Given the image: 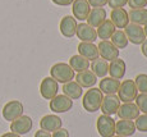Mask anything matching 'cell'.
I'll use <instances>...</instances> for the list:
<instances>
[{
  "instance_id": "cell-1",
  "label": "cell",
  "mask_w": 147,
  "mask_h": 137,
  "mask_svg": "<svg viewBox=\"0 0 147 137\" xmlns=\"http://www.w3.org/2000/svg\"><path fill=\"white\" fill-rule=\"evenodd\" d=\"M102 99H104V94L101 92L100 88L91 87L83 95L82 105H83V108H84V110H86V112L95 113V112H97V110H100Z\"/></svg>"
},
{
  "instance_id": "cell-2",
  "label": "cell",
  "mask_w": 147,
  "mask_h": 137,
  "mask_svg": "<svg viewBox=\"0 0 147 137\" xmlns=\"http://www.w3.org/2000/svg\"><path fill=\"white\" fill-rule=\"evenodd\" d=\"M74 71L70 68L68 63H56L50 69V77L55 79L58 83H67L74 79Z\"/></svg>"
},
{
  "instance_id": "cell-3",
  "label": "cell",
  "mask_w": 147,
  "mask_h": 137,
  "mask_svg": "<svg viewBox=\"0 0 147 137\" xmlns=\"http://www.w3.org/2000/svg\"><path fill=\"white\" fill-rule=\"evenodd\" d=\"M138 90L133 79H125L120 82L119 90H118V98L121 102H133L138 95Z\"/></svg>"
},
{
  "instance_id": "cell-4",
  "label": "cell",
  "mask_w": 147,
  "mask_h": 137,
  "mask_svg": "<svg viewBox=\"0 0 147 137\" xmlns=\"http://www.w3.org/2000/svg\"><path fill=\"white\" fill-rule=\"evenodd\" d=\"M3 118L8 122H13L21 115H23V104L19 100H10L3 106Z\"/></svg>"
},
{
  "instance_id": "cell-5",
  "label": "cell",
  "mask_w": 147,
  "mask_h": 137,
  "mask_svg": "<svg viewBox=\"0 0 147 137\" xmlns=\"http://www.w3.org/2000/svg\"><path fill=\"white\" fill-rule=\"evenodd\" d=\"M96 128L101 137H114L115 136V121L110 115H100L96 122Z\"/></svg>"
},
{
  "instance_id": "cell-6",
  "label": "cell",
  "mask_w": 147,
  "mask_h": 137,
  "mask_svg": "<svg viewBox=\"0 0 147 137\" xmlns=\"http://www.w3.org/2000/svg\"><path fill=\"white\" fill-rule=\"evenodd\" d=\"M124 33H125L128 41L133 45H141L147 39L142 26L134 23H128V26L124 28Z\"/></svg>"
},
{
  "instance_id": "cell-7",
  "label": "cell",
  "mask_w": 147,
  "mask_h": 137,
  "mask_svg": "<svg viewBox=\"0 0 147 137\" xmlns=\"http://www.w3.org/2000/svg\"><path fill=\"white\" fill-rule=\"evenodd\" d=\"M49 106H50V110L56 114L67 113L73 108V100L65 96L64 94L63 95H56L55 98L50 100Z\"/></svg>"
},
{
  "instance_id": "cell-8",
  "label": "cell",
  "mask_w": 147,
  "mask_h": 137,
  "mask_svg": "<svg viewBox=\"0 0 147 137\" xmlns=\"http://www.w3.org/2000/svg\"><path fill=\"white\" fill-rule=\"evenodd\" d=\"M32 127H33V122L31 119V117L28 115H21L16 121L10 122V131L19 136L27 135L32 130Z\"/></svg>"
},
{
  "instance_id": "cell-9",
  "label": "cell",
  "mask_w": 147,
  "mask_h": 137,
  "mask_svg": "<svg viewBox=\"0 0 147 137\" xmlns=\"http://www.w3.org/2000/svg\"><path fill=\"white\" fill-rule=\"evenodd\" d=\"M59 83L51 77H45L40 85V94L45 100H51L58 95Z\"/></svg>"
},
{
  "instance_id": "cell-10",
  "label": "cell",
  "mask_w": 147,
  "mask_h": 137,
  "mask_svg": "<svg viewBox=\"0 0 147 137\" xmlns=\"http://www.w3.org/2000/svg\"><path fill=\"white\" fill-rule=\"evenodd\" d=\"M120 104H121V101L117 95H106V96H104V99H102L100 110L102 112V114H105V115L111 117L118 113Z\"/></svg>"
},
{
  "instance_id": "cell-11",
  "label": "cell",
  "mask_w": 147,
  "mask_h": 137,
  "mask_svg": "<svg viewBox=\"0 0 147 137\" xmlns=\"http://www.w3.org/2000/svg\"><path fill=\"white\" fill-rule=\"evenodd\" d=\"M98 54H100V58L105 59L106 62H113L114 59L119 58V49L114 46L111 42L107 40V41H100L97 45Z\"/></svg>"
},
{
  "instance_id": "cell-12",
  "label": "cell",
  "mask_w": 147,
  "mask_h": 137,
  "mask_svg": "<svg viewBox=\"0 0 147 137\" xmlns=\"http://www.w3.org/2000/svg\"><path fill=\"white\" fill-rule=\"evenodd\" d=\"M77 19L72 16H65L61 18L60 24H59V30H60L61 35L67 39H72L76 36L77 32Z\"/></svg>"
},
{
  "instance_id": "cell-13",
  "label": "cell",
  "mask_w": 147,
  "mask_h": 137,
  "mask_svg": "<svg viewBox=\"0 0 147 137\" xmlns=\"http://www.w3.org/2000/svg\"><path fill=\"white\" fill-rule=\"evenodd\" d=\"M76 36L81 40V42H95L97 40V33L96 28L91 27L87 23H80L77 24V32Z\"/></svg>"
},
{
  "instance_id": "cell-14",
  "label": "cell",
  "mask_w": 147,
  "mask_h": 137,
  "mask_svg": "<svg viewBox=\"0 0 147 137\" xmlns=\"http://www.w3.org/2000/svg\"><path fill=\"white\" fill-rule=\"evenodd\" d=\"M73 8V17L78 21H86L87 17H88L90 12H91V5L87 0H74L72 3Z\"/></svg>"
},
{
  "instance_id": "cell-15",
  "label": "cell",
  "mask_w": 147,
  "mask_h": 137,
  "mask_svg": "<svg viewBox=\"0 0 147 137\" xmlns=\"http://www.w3.org/2000/svg\"><path fill=\"white\" fill-rule=\"evenodd\" d=\"M140 109L134 102H123L120 104L119 110H118V115L120 119H127V121H134L138 115H140Z\"/></svg>"
},
{
  "instance_id": "cell-16",
  "label": "cell",
  "mask_w": 147,
  "mask_h": 137,
  "mask_svg": "<svg viewBox=\"0 0 147 137\" xmlns=\"http://www.w3.org/2000/svg\"><path fill=\"white\" fill-rule=\"evenodd\" d=\"M110 21L113 22V24L115 26V28H125L129 23V17L128 12H127L124 8H117V9H113L110 13Z\"/></svg>"
},
{
  "instance_id": "cell-17",
  "label": "cell",
  "mask_w": 147,
  "mask_h": 137,
  "mask_svg": "<svg viewBox=\"0 0 147 137\" xmlns=\"http://www.w3.org/2000/svg\"><path fill=\"white\" fill-rule=\"evenodd\" d=\"M78 54L87 59L88 62H92L95 59L100 58L98 49L94 42H80L78 44Z\"/></svg>"
},
{
  "instance_id": "cell-18",
  "label": "cell",
  "mask_w": 147,
  "mask_h": 137,
  "mask_svg": "<svg viewBox=\"0 0 147 137\" xmlns=\"http://www.w3.org/2000/svg\"><path fill=\"white\" fill-rule=\"evenodd\" d=\"M119 86L120 79H115L113 77H104L100 79V83H98V88L105 95H117Z\"/></svg>"
},
{
  "instance_id": "cell-19",
  "label": "cell",
  "mask_w": 147,
  "mask_h": 137,
  "mask_svg": "<svg viewBox=\"0 0 147 137\" xmlns=\"http://www.w3.org/2000/svg\"><path fill=\"white\" fill-rule=\"evenodd\" d=\"M63 125V121L55 114H49L41 118L40 121V127L41 130L47 131V132H55Z\"/></svg>"
},
{
  "instance_id": "cell-20",
  "label": "cell",
  "mask_w": 147,
  "mask_h": 137,
  "mask_svg": "<svg viewBox=\"0 0 147 137\" xmlns=\"http://www.w3.org/2000/svg\"><path fill=\"white\" fill-rule=\"evenodd\" d=\"M107 13L104 8H91L88 17H87V24H90L91 27L97 28L98 26H101L104 22L106 21Z\"/></svg>"
},
{
  "instance_id": "cell-21",
  "label": "cell",
  "mask_w": 147,
  "mask_h": 137,
  "mask_svg": "<svg viewBox=\"0 0 147 137\" xmlns=\"http://www.w3.org/2000/svg\"><path fill=\"white\" fill-rule=\"evenodd\" d=\"M76 82L82 87V88H91L97 83V77L92 73L91 69L83 71V72H78L77 76H74Z\"/></svg>"
},
{
  "instance_id": "cell-22",
  "label": "cell",
  "mask_w": 147,
  "mask_h": 137,
  "mask_svg": "<svg viewBox=\"0 0 147 137\" xmlns=\"http://www.w3.org/2000/svg\"><path fill=\"white\" fill-rule=\"evenodd\" d=\"M136 124L134 121H127V119H120L115 122V135L131 137L136 133Z\"/></svg>"
},
{
  "instance_id": "cell-23",
  "label": "cell",
  "mask_w": 147,
  "mask_h": 137,
  "mask_svg": "<svg viewBox=\"0 0 147 137\" xmlns=\"http://www.w3.org/2000/svg\"><path fill=\"white\" fill-rule=\"evenodd\" d=\"M125 72H127V64L123 59L118 58V59H114L113 62L109 63V75L110 77L115 79H121L124 76H125Z\"/></svg>"
},
{
  "instance_id": "cell-24",
  "label": "cell",
  "mask_w": 147,
  "mask_h": 137,
  "mask_svg": "<svg viewBox=\"0 0 147 137\" xmlns=\"http://www.w3.org/2000/svg\"><path fill=\"white\" fill-rule=\"evenodd\" d=\"M90 69L92 71V73L97 78H104V77H106L107 72H109V62H106L102 58H97L91 62Z\"/></svg>"
},
{
  "instance_id": "cell-25",
  "label": "cell",
  "mask_w": 147,
  "mask_h": 137,
  "mask_svg": "<svg viewBox=\"0 0 147 137\" xmlns=\"http://www.w3.org/2000/svg\"><path fill=\"white\" fill-rule=\"evenodd\" d=\"M63 92L64 95L68 96L72 100H78L83 95V88H82L80 85L76 81H69L67 83L63 85Z\"/></svg>"
},
{
  "instance_id": "cell-26",
  "label": "cell",
  "mask_w": 147,
  "mask_h": 137,
  "mask_svg": "<svg viewBox=\"0 0 147 137\" xmlns=\"http://www.w3.org/2000/svg\"><path fill=\"white\" fill-rule=\"evenodd\" d=\"M117 31L115 26L113 24V22L110 19H106L101 26H98L96 33H97V39H100L101 41H107L113 36V33Z\"/></svg>"
},
{
  "instance_id": "cell-27",
  "label": "cell",
  "mask_w": 147,
  "mask_h": 137,
  "mask_svg": "<svg viewBox=\"0 0 147 137\" xmlns=\"http://www.w3.org/2000/svg\"><path fill=\"white\" fill-rule=\"evenodd\" d=\"M129 23H134L138 26H146L147 24V9H131L128 13Z\"/></svg>"
},
{
  "instance_id": "cell-28",
  "label": "cell",
  "mask_w": 147,
  "mask_h": 137,
  "mask_svg": "<svg viewBox=\"0 0 147 137\" xmlns=\"http://www.w3.org/2000/svg\"><path fill=\"white\" fill-rule=\"evenodd\" d=\"M90 64L91 62H88L87 59H84L83 56H81L80 54L77 55H73L72 58L69 59V65L74 72H83V71L90 69Z\"/></svg>"
},
{
  "instance_id": "cell-29",
  "label": "cell",
  "mask_w": 147,
  "mask_h": 137,
  "mask_svg": "<svg viewBox=\"0 0 147 137\" xmlns=\"http://www.w3.org/2000/svg\"><path fill=\"white\" fill-rule=\"evenodd\" d=\"M110 42H111L113 45H114L117 49H125L127 46H128V44H129V41H128V39H127V36H125V33H124V31H121V30H117L114 33H113V36L110 37L109 40Z\"/></svg>"
},
{
  "instance_id": "cell-30",
  "label": "cell",
  "mask_w": 147,
  "mask_h": 137,
  "mask_svg": "<svg viewBox=\"0 0 147 137\" xmlns=\"http://www.w3.org/2000/svg\"><path fill=\"white\" fill-rule=\"evenodd\" d=\"M137 90L140 94H147V75L146 73H141L133 79Z\"/></svg>"
},
{
  "instance_id": "cell-31",
  "label": "cell",
  "mask_w": 147,
  "mask_h": 137,
  "mask_svg": "<svg viewBox=\"0 0 147 137\" xmlns=\"http://www.w3.org/2000/svg\"><path fill=\"white\" fill-rule=\"evenodd\" d=\"M136 130H138L140 132H147V114H142L138 115L134 119Z\"/></svg>"
},
{
  "instance_id": "cell-32",
  "label": "cell",
  "mask_w": 147,
  "mask_h": 137,
  "mask_svg": "<svg viewBox=\"0 0 147 137\" xmlns=\"http://www.w3.org/2000/svg\"><path fill=\"white\" fill-rule=\"evenodd\" d=\"M136 105L138 106L140 112L147 114V94H138L136 98Z\"/></svg>"
},
{
  "instance_id": "cell-33",
  "label": "cell",
  "mask_w": 147,
  "mask_h": 137,
  "mask_svg": "<svg viewBox=\"0 0 147 137\" xmlns=\"http://www.w3.org/2000/svg\"><path fill=\"white\" fill-rule=\"evenodd\" d=\"M131 9H142L147 7V0H128V4Z\"/></svg>"
},
{
  "instance_id": "cell-34",
  "label": "cell",
  "mask_w": 147,
  "mask_h": 137,
  "mask_svg": "<svg viewBox=\"0 0 147 137\" xmlns=\"http://www.w3.org/2000/svg\"><path fill=\"white\" fill-rule=\"evenodd\" d=\"M107 4L111 9H117V8H124L128 4V0H107Z\"/></svg>"
},
{
  "instance_id": "cell-35",
  "label": "cell",
  "mask_w": 147,
  "mask_h": 137,
  "mask_svg": "<svg viewBox=\"0 0 147 137\" xmlns=\"http://www.w3.org/2000/svg\"><path fill=\"white\" fill-rule=\"evenodd\" d=\"M91 8H102L107 4V0H87Z\"/></svg>"
},
{
  "instance_id": "cell-36",
  "label": "cell",
  "mask_w": 147,
  "mask_h": 137,
  "mask_svg": "<svg viewBox=\"0 0 147 137\" xmlns=\"http://www.w3.org/2000/svg\"><path fill=\"white\" fill-rule=\"evenodd\" d=\"M51 137H69V132H68V130H65V128H59L58 131L53 132Z\"/></svg>"
},
{
  "instance_id": "cell-37",
  "label": "cell",
  "mask_w": 147,
  "mask_h": 137,
  "mask_svg": "<svg viewBox=\"0 0 147 137\" xmlns=\"http://www.w3.org/2000/svg\"><path fill=\"white\" fill-rule=\"evenodd\" d=\"M51 1L56 5H60V7H68V5H70L74 0H51Z\"/></svg>"
},
{
  "instance_id": "cell-38",
  "label": "cell",
  "mask_w": 147,
  "mask_h": 137,
  "mask_svg": "<svg viewBox=\"0 0 147 137\" xmlns=\"http://www.w3.org/2000/svg\"><path fill=\"white\" fill-rule=\"evenodd\" d=\"M35 137H51V133L47 132V131H44V130H40L35 133Z\"/></svg>"
},
{
  "instance_id": "cell-39",
  "label": "cell",
  "mask_w": 147,
  "mask_h": 137,
  "mask_svg": "<svg viewBox=\"0 0 147 137\" xmlns=\"http://www.w3.org/2000/svg\"><path fill=\"white\" fill-rule=\"evenodd\" d=\"M141 51H142V54L147 58V39L141 44Z\"/></svg>"
},
{
  "instance_id": "cell-40",
  "label": "cell",
  "mask_w": 147,
  "mask_h": 137,
  "mask_svg": "<svg viewBox=\"0 0 147 137\" xmlns=\"http://www.w3.org/2000/svg\"><path fill=\"white\" fill-rule=\"evenodd\" d=\"M0 137H21V136L17 135V133H13V132H7V133H4V135H1Z\"/></svg>"
},
{
  "instance_id": "cell-41",
  "label": "cell",
  "mask_w": 147,
  "mask_h": 137,
  "mask_svg": "<svg viewBox=\"0 0 147 137\" xmlns=\"http://www.w3.org/2000/svg\"><path fill=\"white\" fill-rule=\"evenodd\" d=\"M143 31H145V33H146V37H147V24L143 27Z\"/></svg>"
},
{
  "instance_id": "cell-42",
  "label": "cell",
  "mask_w": 147,
  "mask_h": 137,
  "mask_svg": "<svg viewBox=\"0 0 147 137\" xmlns=\"http://www.w3.org/2000/svg\"><path fill=\"white\" fill-rule=\"evenodd\" d=\"M114 137H124V136H118V135H117V136H114Z\"/></svg>"
}]
</instances>
